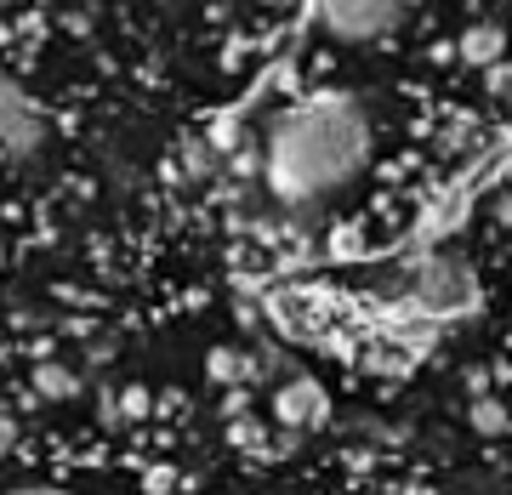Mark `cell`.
<instances>
[{
  "label": "cell",
  "instance_id": "obj_1",
  "mask_svg": "<svg viewBox=\"0 0 512 495\" xmlns=\"http://www.w3.org/2000/svg\"><path fill=\"white\" fill-rule=\"evenodd\" d=\"M370 160V114L353 92H313L274 120L262 177L285 205H319Z\"/></svg>",
  "mask_w": 512,
  "mask_h": 495
},
{
  "label": "cell",
  "instance_id": "obj_2",
  "mask_svg": "<svg viewBox=\"0 0 512 495\" xmlns=\"http://www.w3.org/2000/svg\"><path fill=\"white\" fill-rule=\"evenodd\" d=\"M308 18L336 40H353V46H365V40H382L399 29L404 18V0H308Z\"/></svg>",
  "mask_w": 512,
  "mask_h": 495
},
{
  "label": "cell",
  "instance_id": "obj_3",
  "mask_svg": "<svg viewBox=\"0 0 512 495\" xmlns=\"http://www.w3.org/2000/svg\"><path fill=\"white\" fill-rule=\"evenodd\" d=\"M421 313H433V319H461L467 308H478V285L473 274L450 257H427L416 268V285H410Z\"/></svg>",
  "mask_w": 512,
  "mask_h": 495
},
{
  "label": "cell",
  "instance_id": "obj_4",
  "mask_svg": "<svg viewBox=\"0 0 512 495\" xmlns=\"http://www.w3.org/2000/svg\"><path fill=\"white\" fill-rule=\"evenodd\" d=\"M274 416L285 427H319L325 422V387L313 382V376H291V382L279 387Z\"/></svg>",
  "mask_w": 512,
  "mask_h": 495
},
{
  "label": "cell",
  "instance_id": "obj_5",
  "mask_svg": "<svg viewBox=\"0 0 512 495\" xmlns=\"http://www.w3.org/2000/svg\"><path fill=\"white\" fill-rule=\"evenodd\" d=\"M35 393L40 399H74L80 382H74V370H63V365H40L35 370Z\"/></svg>",
  "mask_w": 512,
  "mask_h": 495
},
{
  "label": "cell",
  "instance_id": "obj_6",
  "mask_svg": "<svg viewBox=\"0 0 512 495\" xmlns=\"http://www.w3.org/2000/svg\"><path fill=\"white\" fill-rule=\"evenodd\" d=\"M245 359H239V353H228V348H217L211 353V376H217V382H239V376H245Z\"/></svg>",
  "mask_w": 512,
  "mask_h": 495
},
{
  "label": "cell",
  "instance_id": "obj_7",
  "mask_svg": "<svg viewBox=\"0 0 512 495\" xmlns=\"http://www.w3.org/2000/svg\"><path fill=\"white\" fill-rule=\"evenodd\" d=\"M473 427H478V433H507V416H501V404H495V399L473 404Z\"/></svg>",
  "mask_w": 512,
  "mask_h": 495
},
{
  "label": "cell",
  "instance_id": "obj_8",
  "mask_svg": "<svg viewBox=\"0 0 512 495\" xmlns=\"http://www.w3.org/2000/svg\"><path fill=\"white\" fill-rule=\"evenodd\" d=\"M467 57H501V35H495V29H478V35L467 40Z\"/></svg>",
  "mask_w": 512,
  "mask_h": 495
},
{
  "label": "cell",
  "instance_id": "obj_9",
  "mask_svg": "<svg viewBox=\"0 0 512 495\" xmlns=\"http://www.w3.org/2000/svg\"><path fill=\"white\" fill-rule=\"evenodd\" d=\"M6 450H18V422H12V416H0V456H6Z\"/></svg>",
  "mask_w": 512,
  "mask_h": 495
},
{
  "label": "cell",
  "instance_id": "obj_10",
  "mask_svg": "<svg viewBox=\"0 0 512 495\" xmlns=\"http://www.w3.org/2000/svg\"><path fill=\"white\" fill-rule=\"evenodd\" d=\"M12 495H63V490H12Z\"/></svg>",
  "mask_w": 512,
  "mask_h": 495
}]
</instances>
